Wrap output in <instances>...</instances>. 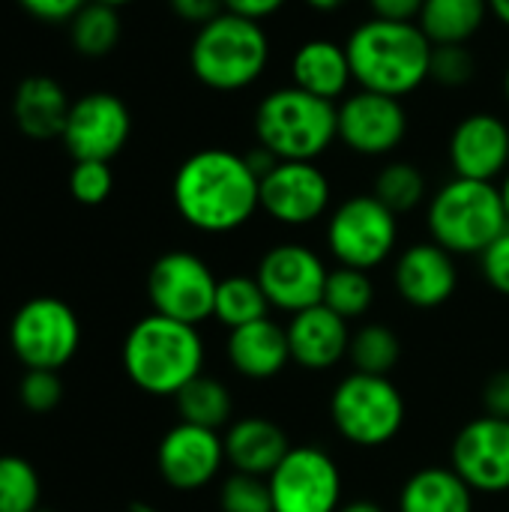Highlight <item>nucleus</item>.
Instances as JSON below:
<instances>
[{
  "instance_id": "c756f323",
  "label": "nucleus",
  "mask_w": 509,
  "mask_h": 512,
  "mask_svg": "<svg viewBox=\"0 0 509 512\" xmlns=\"http://www.w3.org/2000/svg\"><path fill=\"white\" fill-rule=\"evenodd\" d=\"M372 195L381 204H387L396 216H402L429 201V183H426V174L414 162L396 159V162H387L375 174Z\"/></svg>"
},
{
  "instance_id": "2f4dec72",
  "label": "nucleus",
  "mask_w": 509,
  "mask_h": 512,
  "mask_svg": "<svg viewBox=\"0 0 509 512\" xmlns=\"http://www.w3.org/2000/svg\"><path fill=\"white\" fill-rule=\"evenodd\" d=\"M375 303V285L366 270L354 267H333L324 285V306L342 315L345 321L363 318Z\"/></svg>"
},
{
  "instance_id": "c9c22d12",
  "label": "nucleus",
  "mask_w": 509,
  "mask_h": 512,
  "mask_svg": "<svg viewBox=\"0 0 509 512\" xmlns=\"http://www.w3.org/2000/svg\"><path fill=\"white\" fill-rule=\"evenodd\" d=\"M114 189V171L111 162H75L69 171V192L78 204L84 207H96L102 201H108Z\"/></svg>"
},
{
  "instance_id": "4468645a",
  "label": "nucleus",
  "mask_w": 509,
  "mask_h": 512,
  "mask_svg": "<svg viewBox=\"0 0 509 512\" xmlns=\"http://www.w3.org/2000/svg\"><path fill=\"white\" fill-rule=\"evenodd\" d=\"M333 186L318 162H276L261 177V210L288 228H303L330 213Z\"/></svg>"
},
{
  "instance_id": "39448f33",
  "label": "nucleus",
  "mask_w": 509,
  "mask_h": 512,
  "mask_svg": "<svg viewBox=\"0 0 509 512\" xmlns=\"http://www.w3.org/2000/svg\"><path fill=\"white\" fill-rule=\"evenodd\" d=\"M270 54V33L261 21L222 12L195 27L189 42V69L207 90L240 93L267 72Z\"/></svg>"
},
{
  "instance_id": "58836bf2",
  "label": "nucleus",
  "mask_w": 509,
  "mask_h": 512,
  "mask_svg": "<svg viewBox=\"0 0 509 512\" xmlns=\"http://www.w3.org/2000/svg\"><path fill=\"white\" fill-rule=\"evenodd\" d=\"M21 9L27 15H33L36 21H48V24H60V21H72L75 12L87 3V0H18Z\"/></svg>"
},
{
  "instance_id": "bb28decb",
  "label": "nucleus",
  "mask_w": 509,
  "mask_h": 512,
  "mask_svg": "<svg viewBox=\"0 0 509 512\" xmlns=\"http://www.w3.org/2000/svg\"><path fill=\"white\" fill-rule=\"evenodd\" d=\"M123 36V21H120V9L99 3V0H87L75 18L69 21V42L81 57H105L117 48Z\"/></svg>"
},
{
  "instance_id": "a211bd4d",
  "label": "nucleus",
  "mask_w": 509,
  "mask_h": 512,
  "mask_svg": "<svg viewBox=\"0 0 509 512\" xmlns=\"http://www.w3.org/2000/svg\"><path fill=\"white\" fill-rule=\"evenodd\" d=\"M453 177L498 183L509 171V120L495 111L465 114L447 138Z\"/></svg>"
},
{
  "instance_id": "1a4fd4ad",
  "label": "nucleus",
  "mask_w": 509,
  "mask_h": 512,
  "mask_svg": "<svg viewBox=\"0 0 509 512\" xmlns=\"http://www.w3.org/2000/svg\"><path fill=\"white\" fill-rule=\"evenodd\" d=\"M81 345V324L60 297H33L9 321V348L24 369L60 372Z\"/></svg>"
},
{
  "instance_id": "a878e982",
  "label": "nucleus",
  "mask_w": 509,
  "mask_h": 512,
  "mask_svg": "<svg viewBox=\"0 0 509 512\" xmlns=\"http://www.w3.org/2000/svg\"><path fill=\"white\" fill-rule=\"evenodd\" d=\"M489 18V0H426L417 24L432 45H468Z\"/></svg>"
},
{
  "instance_id": "6ab92c4d",
  "label": "nucleus",
  "mask_w": 509,
  "mask_h": 512,
  "mask_svg": "<svg viewBox=\"0 0 509 512\" xmlns=\"http://www.w3.org/2000/svg\"><path fill=\"white\" fill-rule=\"evenodd\" d=\"M393 285L402 303L414 309H438L450 303L459 288L456 255H450L435 240L411 243L393 264Z\"/></svg>"
},
{
  "instance_id": "f704fd0d",
  "label": "nucleus",
  "mask_w": 509,
  "mask_h": 512,
  "mask_svg": "<svg viewBox=\"0 0 509 512\" xmlns=\"http://www.w3.org/2000/svg\"><path fill=\"white\" fill-rule=\"evenodd\" d=\"M219 507L222 512H273L267 480L249 474H231L222 483Z\"/></svg>"
},
{
  "instance_id": "de8ad7c7",
  "label": "nucleus",
  "mask_w": 509,
  "mask_h": 512,
  "mask_svg": "<svg viewBox=\"0 0 509 512\" xmlns=\"http://www.w3.org/2000/svg\"><path fill=\"white\" fill-rule=\"evenodd\" d=\"M501 192H504V204H507V216H509V171H507V177L501 180Z\"/></svg>"
},
{
  "instance_id": "f03ea898",
  "label": "nucleus",
  "mask_w": 509,
  "mask_h": 512,
  "mask_svg": "<svg viewBox=\"0 0 509 512\" xmlns=\"http://www.w3.org/2000/svg\"><path fill=\"white\" fill-rule=\"evenodd\" d=\"M345 51L354 84L381 96H414L432 75L435 45L417 21H387L372 15L348 33Z\"/></svg>"
},
{
  "instance_id": "0eeeda50",
  "label": "nucleus",
  "mask_w": 509,
  "mask_h": 512,
  "mask_svg": "<svg viewBox=\"0 0 509 512\" xmlns=\"http://www.w3.org/2000/svg\"><path fill=\"white\" fill-rule=\"evenodd\" d=\"M330 420L351 447L378 450L402 432L405 399L390 375L351 372L333 387Z\"/></svg>"
},
{
  "instance_id": "8fccbe9b",
  "label": "nucleus",
  "mask_w": 509,
  "mask_h": 512,
  "mask_svg": "<svg viewBox=\"0 0 509 512\" xmlns=\"http://www.w3.org/2000/svg\"><path fill=\"white\" fill-rule=\"evenodd\" d=\"M504 99H507V105H509V63H507V69H504Z\"/></svg>"
},
{
  "instance_id": "c85d7f7f",
  "label": "nucleus",
  "mask_w": 509,
  "mask_h": 512,
  "mask_svg": "<svg viewBox=\"0 0 509 512\" xmlns=\"http://www.w3.org/2000/svg\"><path fill=\"white\" fill-rule=\"evenodd\" d=\"M270 312V300L261 291L255 276H225L219 279L216 288V306H213V318L219 324H225L228 330L246 327L252 321L267 318Z\"/></svg>"
},
{
  "instance_id": "20e7f679",
  "label": "nucleus",
  "mask_w": 509,
  "mask_h": 512,
  "mask_svg": "<svg viewBox=\"0 0 509 512\" xmlns=\"http://www.w3.org/2000/svg\"><path fill=\"white\" fill-rule=\"evenodd\" d=\"M252 129L258 147L279 162H318L339 141V105L285 84L261 96Z\"/></svg>"
},
{
  "instance_id": "7ed1b4c3",
  "label": "nucleus",
  "mask_w": 509,
  "mask_h": 512,
  "mask_svg": "<svg viewBox=\"0 0 509 512\" xmlns=\"http://www.w3.org/2000/svg\"><path fill=\"white\" fill-rule=\"evenodd\" d=\"M123 372L147 396H177L204 369V339L198 327L147 315L123 339Z\"/></svg>"
},
{
  "instance_id": "412c9836",
  "label": "nucleus",
  "mask_w": 509,
  "mask_h": 512,
  "mask_svg": "<svg viewBox=\"0 0 509 512\" xmlns=\"http://www.w3.org/2000/svg\"><path fill=\"white\" fill-rule=\"evenodd\" d=\"M291 84L327 99V102H342L351 93L354 75H351V60L345 51V42L327 39V36H312L297 45L291 54Z\"/></svg>"
},
{
  "instance_id": "b1692460",
  "label": "nucleus",
  "mask_w": 509,
  "mask_h": 512,
  "mask_svg": "<svg viewBox=\"0 0 509 512\" xmlns=\"http://www.w3.org/2000/svg\"><path fill=\"white\" fill-rule=\"evenodd\" d=\"M72 99L51 75H27L12 93V120L30 141H54L63 135Z\"/></svg>"
},
{
  "instance_id": "f257e3e1",
  "label": "nucleus",
  "mask_w": 509,
  "mask_h": 512,
  "mask_svg": "<svg viewBox=\"0 0 509 512\" xmlns=\"http://www.w3.org/2000/svg\"><path fill=\"white\" fill-rule=\"evenodd\" d=\"M171 201L189 228L231 234L261 210V177L252 171L246 153L204 147L174 171Z\"/></svg>"
},
{
  "instance_id": "473e14b6",
  "label": "nucleus",
  "mask_w": 509,
  "mask_h": 512,
  "mask_svg": "<svg viewBox=\"0 0 509 512\" xmlns=\"http://www.w3.org/2000/svg\"><path fill=\"white\" fill-rule=\"evenodd\" d=\"M42 507L39 471L21 456H0V512H36Z\"/></svg>"
},
{
  "instance_id": "37998d69",
  "label": "nucleus",
  "mask_w": 509,
  "mask_h": 512,
  "mask_svg": "<svg viewBox=\"0 0 509 512\" xmlns=\"http://www.w3.org/2000/svg\"><path fill=\"white\" fill-rule=\"evenodd\" d=\"M285 3L288 0H225V12H234V15H243V18L264 24L279 9H285Z\"/></svg>"
},
{
  "instance_id": "79ce46f5",
  "label": "nucleus",
  "mask_w": 509,
  "mask_h": 512,
  "mask_svg": "<svg viewBox=\"0 0 509 512\" xmlns=\"http://www.w3.org/2000/svg\"><path fill=\"white\" fill-rule=\"evenodd\" d=\"M375 18L387 21H417L426 0H366Z\"/></svg>"
},
{
  "instance_id": "3c124183",
  "label": "nucleus",
  "mask_w": 509,
  "mask_h": 512,
  "mask_svg": "<svg viewBox=\"0 0 509 512\" xmlns=\"http://www.w3.org/2000/svg\"><path fill=\"white\" fill-rule=\"evenodd\" d=\"M99 3H108V6L120 9V6H126V3H132V0H99Z\"/></svg>"
},
{
  "instance_id": "cd10ccee",
  "label": "nucleus",
  "mask_w": 509,
  "mask_h": 512,
  "mask_svg": "<svg viewBox=\"0 0 509 512\" xmlns=\"http://www.w3.org/2000/svg\"><path fill=\"white\" fill-rule=\"evenodd\" d=\"M177 414L183 423L192 426H204V429H222L231 426V414H234V402L231 393L222 381L198 375L192 384H186L177 396Z\"/></svg>"
},
{
  "instance_id": "393cba45",
  "label": "nucleus",
  "mask_w": 509,
  "mask_h": 512,
  "mask_svg": "<svg viewBox=\"0 0 509 512\" xmlns=\"http://www.w3.org/2000/svg\"><path fill=\"white\" fill-rule=\"evenodd\" d=\"M399 512H474V489L453 468H423L405 480Z\"/></svg>"
},
{
  "instance_id": "4be33fe9",
  "label": "nucleus",
  "mask_w": 509,
  "mask_h": 512,
  "mask_svg": "<svg viewBox=\"0 0 509 512\" xmlns=\"http://www.w3.org/2000/svg\"><path fill=\"white\" fill-rule=\"evenodd\" d=\"M225 354L237 375H243L249 381H270V378L282 375L291 363L288 330L270 318L252 321V324L228 333Z\"/></svg>"
},
{
  "instance_id": "9d476101",
  "label": "nucleus",
  "mask_w": 509,
  "mask_h": 512,
  "mask_svg": "<svg viewBox=\"0 0 509 512\" xmlns=\"http://www.w3.org/2000/svg\"><path fill=\"white\" fill-rule=\"evenodd\" d=\"M216 288L219 279L207 261L183 249L159 255L147 273V297L153 312L192 327L213 318Z\"/></svg>"
},
{
  "instance_id": "4c0bfd02",
  "label": "nucleus",
  "mask_w": 509,
  "mask_h": 512,
  "mask_svg": "<svg viewBox=\"0 0 509 512\" xmlns=\"http://www.w3.org/2000/svg\"><path fill=\"white\" fill-rule=\"evenodd\" d=\"M480 270L492 291L509 297V228L480 255Z\"/></svg>"
},
{
  "instance_id": "f3484780",
  "label": "nucleus",
  "mask_w": 509,
  "mask_h": 512,
  "mask_svg": "<svg viewBox=\"0 0 509 512\" xmlns=\"http://www.w3.org/2000/svg\"><path fill=\"white\" fill-rule=\"evenodd\" d=\"M225 462V441L216 429L177 423L171 426L156 450V468L162 480L177 492H198L210 486Z\"/></svg>"
},
{
  "instance_id": "ea45409f",
  "label": "nucleus",
  "mask_w": 509,
  "mask_h": 512,
  "mask_svg": "<svg viewBox=\"0 0 509 512\" xmlns=\"http://www.w3.org/2000/svg\"><path fill=\"white\" fill-rule=\"evenodd\" d=\"M483 411L489 417H501V420H509V369H501L495 372L486 384H483Z\"/></svg>"
},
{
  "instance_id": "603ef678",
  "label": "nucleus",
  "mask_w": 509,
  "mask_h": 512,
  "mask_svg": "<svg viewBox=\"0 0 509 512\" xmlns=\"http://www.w3.org/2000/svg\"><path fill=\"white\" fill-rule=\"evenodd\" d=\"M36 512H54V510H45V507H39V510H36Z\"/></svg>"
},
{
  "instance_id": "ddd939ff",
  "label": "nucleus",
  "mask_w": 509,
  "mask_h": 512,
  "mask_svg": "<svg viewBox=\"0 0 509 512\" xmlns=\"http://www.w3.org/2000/svg\"><path fill=\"white\" fill-rule=\"evenodd\" d=\"M132 135V114L117 93L90 90L72 99L66 126H63V147L75 162H111Z\"/></svg>"
},
{
  "instance_id": "6e6552de",
  "label": "nucleus",
  "mask_w": 509,
  "mask_h": 512,
  "mask_svg": "<svg viewBox=\"0 0 509 512\" xmlns=\"http://www.w3.org/2000/svg\"><path fill=\"white\" fill-rule=\"evenodd\" d=\"M327 249L339 267L375 270L399 246V216L372 192L351 195L327 216Z\"/></svg>"
},
{
  "instance_id": "72a5a7b5",
  "label": "nucleus",
  "mask_w": 509,
  "mask_h": 512,
  "mask_svg": "<svg viewBox=\"0 0 509 512\" xmlns=\"http://www.w3.org/2000/svg\"><path fill=\"white\" fill-rule=\"evenodd\" d=\"M477 75V57L468 45H435L432 51V75L444 90H462L474 81Z\"/></svg>"
},
{
  "instance_id": "2eb2a0df",
  "label": "nucleus",
  "mask_w": 509,
  "mask_h": 512,
  "mask_svg": "<svg viewBox=\"0 0 509 512\" xmlns=\"http://www.w3.org/2000/svg\"><path fill=\"white\" fill-rule=\"evenodd\" d=\"M405 135L408 111L402 99L357 87L339 102V141L351 153L381 159L399 150Z\"/></svg>"
},
{
  "instance_id": "c03bdc74",
  "label": "nucleus",
  "mask_w": 509,
  "mask_h": 512,
  "mask_svg": "<svg viewBox=\"0 0 509 512\" xmlns=\"http://www.w3.org/2000/svg\"><path fill=\"white\" fill-rule=\"evenodd\" d=\"M309 9H315V12H339V9H345L351 0H303Z\"/></svg>"
},
{
  "instance_id": "a18cd8bd",
  "label": "nucleus",
  "mask_w": 509,
  "mask_h": 512,
  "mask_svg": "<svg viewBox=\"0 0 509 512\" xmlns=\"http://www.w3.org/2000/svg\"><path fill=\"white\" fill-rule=\"evenodd\" d=\"M489 12L498 24H504L509 30V0H489Z\"/></svg>"
},
{
  "instance_id": "7c9ffc66",
  "label": "nucleus",
  "mask_w": 509,
  "mask_h": 512,
  "mask_svg": "<svg viewBox=\"0 0 509 512\" xmlns=\"http://www.w3.org/2000/svg\"><path fill=\"white\" fill-rule=\"evenodd\" d=\"M402 357V342L399 336L384 327V324H363L360 330L351 333V348L348 360L354 372L366 375H390Z\"/></svg>"
},
{
  "instance_id": "5701e85b",
  "label": "nucleus",
  "mask_w": 509,
  "mask_h": 512,
  "mask_svg": "<svg viewBox=\"0 0 509 512\" xmlns=\"http://www.w3.org/2000/svg\"><path fill=\"white\" fill-rule=\"evenodd\" d=\"M222 441H225V462L234 468V474L264 477V480L276 471V465L291 450L288 435L267 417L231 420Z\"/></svg>"
},
{
  "instance_id": "423d86ee",
  "label": "nucleus",
  "mask_w": 509,
  "mask_h": 512,
  "mask_svg": "<svg viewBox=\"0 0 509 512\" xmlns=\"http://www.w3.org/2000/svg\"><path fill=\"white\" fill-rule=\"evenodd\" d=\"M429 237L450 255H483L509 228L501 183L450 177L426 201Z\"/></svg>"
},
{
  "instance_id": "a19ab883",
  "label": "nucleus",
  "mask_w": 509,
  "mask_h": 512,
  "mask_svg": "<svg viewBox=\"0 0 509 512\" xmlns=\"http://www.w3.org/2000/svg\"><path fill=\"white\" fill-rule=\"evenodd\" d=\"M168 6L180 21L192 27H201L225 12V0H168Z\"/></svg>"
},
{
  "instance_id": "e433bc0d",
  "label": "nucleus",
  "mask_w": 509,
  "mask_h": 512,
  "mask_svg": "<svg viewBox=\"0 0 509 512\" xmlns=\"http://www.w3.org/2000/svg\"><path fill=\"white\" fill-rule=\"evenodd\" d=\"M18 399L30 414H48L63 402V381L51 369H27L18 384Z\"/></svg>"
},
{
  "instance_id": "aec40b11",
  "label": "nucleus",
  "mask_w": 509,
  "mask_h": 512,
  "mask_svg": "<svg viewBox=\"0 0 509 512\" xmlns=\"http://www.w3.org/2000/svg\"><path fill=\"white\" fill-rule=\"evenodd\" d=\"M288 345H291V363H297L306 372H330L336 369L351 348V330L342 315L333 309L312 306L288 321Z\"/></svg>"
},
{
  "instance_id": "f8f14e48",
  "label": "nucleus",
  "mask_w": 509,
  "mask_h": 512,
  "mask_svg": "<svg viewBox=\"0 0 509 512\" xmlns=\"http://www.w3.org/2000/svg\"><path fill=\"white\" fill-rule=\"evenodd\" d=\"M330 267L306 243H276L270 246L255 270L261 291L270 300V309L297 315L303 309L324 303Z\"/></svg>"
},
{
  "instance_id": "9b49d317",
  "label": "nucleus",
  "mask_w": 509,
  "mask_h": 512,
  "mask_svg": "<svg viewBox=\"0 0 509 512\" xmlns=\"http://www.w3.org/2000/svg\"><path fill=\"white\" fill-rule=\"evenodd\" d=\"M273 512H339L342 471L321 447H291L267 477Z\"/></svg>"
},
{
  "instance_id": "09e8293b",
  "label": "nucleus",
  "mask_w": 509,
  "mask_h": 512,
  "mask_svg": "<svg viewBox=\"0 0 509 512\" xmlns=\"http://www.w3.org/2000/svg\"><path fill=\"white\" fill-rule=\"evenodd\" d=\"M129 512H159V510H156V507H150V504H132Z\"/></svg>"
},
{
  "instance_id": "49530a36",
  "label": "nucleus",
  "mask_w": 509,
  "mask_h": 512,
  "mask_svg": "<svg viewBox=\"0 0 509 512\" xmlns=\"http://www.w3.org/2000/svg\"><path fill=\"white\" fill-rule=\"evenodd\" d=\"M339 512H387L381 504L375 501H351V504H342Z\"/></svg>"
},
{
  "instance_id": "dca6fc26",
  "label": "nucleus",
  "mask_w": 509,
  "mask_h": 512,
  "mask_svg": "<svg viewBox=\"0 0 509 512\" xmlns=\"http://www.w3.org/2000/svg\"><path fill=\"white\" fill-rule=\"evenodd\" d=\"M450 468L474 495L509 492V420L486 414L465 423L453 438Z\"/></svg>"
}]
</instances>
